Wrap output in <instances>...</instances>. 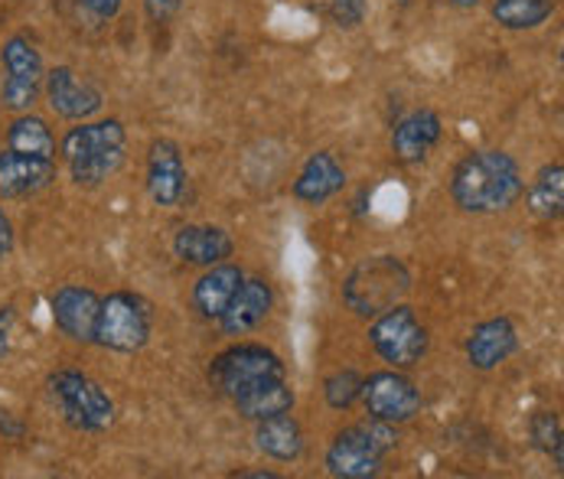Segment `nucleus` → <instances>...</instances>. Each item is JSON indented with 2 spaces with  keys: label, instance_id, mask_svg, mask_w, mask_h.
Listing matches in <instances>:
<instances>
[{
  "label": "nucleus",
  "instance_id": "obj_1",
  "mask_svg": "<svg viewBox=\"0 0 564 479\" xmlns=\"http://www.w3.org/2000/svg\"><path fill=\"white\" fill-rule=\"evenodd\" d=\"M525 193V179L516 157L506 151H474L454 166L451 196L464 213L496 216L512 209Z\"/></svg>",
  "mask_w": 564,
  "mask_h": 479
},
{
  "label": "nucleus",
  "instance_id": "obj_2",
  "mask_svg": "<svg viewBox=\"0 0 564 479\" xmlns=\"http://www.w3.org/2000/svg\"><path fill=\"white\" fill-rule=\"evenodd\" d=\"M63 160L69 166V179L82 189H95L111 179L128 160V131L118 118L79 121L63 138Z\"/></svg>",
  "mask_w": 564,
  "mask_h": 479
},
{
  "label": "nucleus",
  "instance_id": "obj_3",
  "mask_svg": "<svg viewBox=\"0 0 564 479\" xmlns=\"http://www.w3.org/2000/svg\"><path fill=\"white\" fill-rule=\"evenodd\" d=\"M284 379V359L264 342H236L209 362V385L229 401H239Z\"/></svg>",
  "mask_w": 564,
  "mask_h": 479
},
{
  "label": "nucleus",
  "instance_id": "obj_4",
  "mask_svg": "<svg viewBox=\"0 0 564 479\" xmlns=\"http://www.w3.org/2000/svg\"><path fill=\"white\" fill-rule=\"evenodd\" d=\"M399 447L395 424L386 421H359L339 431L326 450V473L336 479H369L382 473V460Z\"/></svg>",
  "mask_w": 564,
  "mask_h": 479
},
{
  "label": "nucleus",
  "instance_id": "obj_5",
  "mask_svg": "<svg viewBox=\"0 0 564 479\" xmlns=\"http://www.w3.org/2000/svg\"><path fill=\"white\" fill-rule=\"evenodd\" d=\"M411 291V271L392 254L366 258L343 284V301L356 317H379Z\"/></svg>",
  "mask_w": 564,
  "mask_h": 479
},
{
  "label": "nucleus",
  "instance_id": "obj_6",
  "mask_svg": "<svg viewBox=\"0 0 564 479\" xmlns=\"http://www.w3.org/2000/svg\"><path fill=\"white\" fill-rule=\"evenodd\" d=\"M50 399L59 404L63 421L79 434H105L115 424V401L79 369H56L46 379Z\"/></svg>",
  "mask_w": 564,
  "mask_h": 479
},
{
  "label": "nucleus",
  "instance_id": "obj_7",
  "mask_svg": "<svg viewBox=\"0 0 564 479\" xmlns=\"http://www.w3.org/2000/svg\"><path fill=\"white\" fill-rule=\"evenodd\" d=\"M154 333V311L134 291H115L101 297L95 342L111 352H141Z\"/></svg>",
  "mask_w": 564,
  "mask_h": 479
},
{
  "label": "nucleus",
  "instance_id": "obj_8",
  "mask_svg": "<svg viewBox=\"0 0 564 479\" xmlns=\"http://www.w3.org/2000/svg\"><path fill=\"white\" fill-rule=\"evenodd\" d=\"M369 346L379 352L382 362L395 369H411L427 356L431 336L417 314L404 304H392L369 326Z\"/></svg>",
  "mask_w": 564,
  "mask_h": 479
},
{
  "label": "nucleus",
  "instance_id": "obj_9",
  "mask_svg": "<svg viewBox=\"0 0 564 479\" xmlns=\"http://www.w3.org/2000/svg\"><path fill=\"white\" fill-rule=\"evenodd\" d=\"M0 63H3V88H0V105L10 115H23L36 105L43 79H46V66L43 56L36 50V43L23 33L10 36L0 50Z\"/></svg>",
  "mask_w": 564,
  "mask_h": 479
},
{
  "label": "nucleus",
  "instance_id": "obj_10",
  "mask_svg": "<svg viewBox=\"0 0 564 479\" xmlns=\"http://www.w3.org/2000/svg\"><path fill=\"white\" fill-rule=\"evenodd\" d=\"M362 404L369 417L386 424H408L421 411V392L402 372H376L362 379Z\"/></svg>",
  "mask_w": 564,
  "mask_h": 479
},
{
  "label": "nucleus",
  "instance_id": "obj_11",
  "mask_svg": "<svg viewBox=\"0 0 564 479\" xmlns=\"http://www.w3.org/2000/svg\"><path fill=\"white\" fill-rule=\"evenodd\" d=\"M186 186H189V173L180 144L170 138H158L148 151V193L154 206L176 209L186 199Z\"/></svg>",
  "mask_w": 564,
  "mask_h": 479
},
{
  "label": "nucleus",
  "instance_id": "obj_12",
  "mask_svg": "<svg viewBox=\"0 0 564 479\" xmlns=\"http://www.w3.org/2000/svg\"><path fill=\"white\" fill-rule=\"evenodd\" d=\"M43 91H46L50 108L59 118H66V121H91L101 111V105H105L101 88L79 79L69 66L50 69L46 79H43Z\"/></svg>",
  "mask_w": 564,
  "mask_h": 479
},
{
  "label": "nucleus",
  "instance_id": "obj_13",
  "mask_svg": "<svg viewBox=\"0 0 564 479\" xmlns=\"http://www.w3.org/2000/svg\"><path fill=\"white\" fill-rule=\"evenodd\" d=\"M53 323L56 329L73 339V342H95V329H98V311H101V297L91 291V287H82V284H63L53 301Z\"/></svg>",
  "mask_w": 564,
  "mask_h": 479
},
{
  "label": "nucleus",
  "instance_id": "obj_14",
  "mask_svg": "<svg viewBox=\"0 0 564 479\" xmlns=\"http://www.w3.org/2000/svg\"><path fill=\"white\" fill-rule=\"evenodd\" d=\"M56 183V157L0 151V199H26Z\"/></svg>",
  "mask_w": 564,
  "mask_h": 479
},
{
  "label": "nucleus",
  "instance_id": "obj_15",
  "mask_svg": "<svg viewBox=\"0 0 564 479\" xmlns=\"http://www.w3.org/2000/svg\"><path fill=\"white\" fill-rule=\"evenodd\" d=\"M441 134H444L441 115L434 108H417L392 128V154L399 163L414 166L427 160V154L441 144Z\"/></svg>",
  "mask_w": 564,
  "mask_h": 479
},
{
  "label": "nucleus",
  "instance_id": "obj_16",
  "mask_svg": "<svg viewBox=\"0 0 564 479\" xmlns=\"http://www.w3.org/2000/svg\"><path fill=\"white\" fill-rule=\"evenodd\" d=\"M519 349V329L509 317L484 319L480 326H474V333L467 336V362L477 372H492L499 369L512 352Z\"/></svg>",
  "mask_w": 564,
  "mask_h": 479
},
{
  "label": "nucleus",
  "instance_id": "obj_17",
  "mask_svg": "<svg viewBox=\"0 0 564 479\" xmlns=\"http://www.w3.org/2000/svg\"><path fill=\"white\" fill-rule=\"evenodd\" d=\"M236 241L223 226H180L173 236V254L183 264L213 268L226 258H232Z\"/></svg>",
  "mask_w": 564,
  "mask_h": 479
},
{
  "label": "nucleus",
  "instance_id": "obj_18",
  "mask_svg": "<svg viewBox=\"0 0 564 479\" xmlns=\"http://www.w3.org/2000/svg\"><path fill=\"white\" fill-rule=\"evenodd\" d=\"M274 307V291L268 281L261 277H245L242 287L236 291L232 304L226 307V314L219 317V326L226 336H245L254 326H261Z\"/></svg>",
  "mask_w": 564,
  "mask_h": 479
},
{
  "label": "nucleus",
  "instance_id": "obj_19",
  "mask_svg": "<svg viewBox=\"0 0 564 479\" xmlns=\"http://www.w3.org/2000/svg\"><path fill=\"white\" fill-rule=\"evenodd\" d=\"M343 186H346V170H343V163L333 157L329 151H317V154H311L307 163L301 166V173H297L291 193H294V199H301V203H307V206H323V203H329L336 193H343Z\"/></svg>",
  "mask_w": 564,
  "mask_h": 479
},
{
  "label": "nucleus",
  "instance_id": "obj_20",
  "mask_svg": "<svg viewBox=\"0 0 564 479\" xmlns=\"http://www.w3.org/2000/svg\"><path fill=\"white\" fill-rule=\"evenodd\" d=\"M242 281L245 271L239 264L219 261V264L206 268V274L193 284V311L203 319H219L226 314V307L232 304Z\"/></svg>",
  "mask_w": 564,
  "mask_h": 479
},
{
  "label": "nucleus",
  "instance_id": "obj_21",
  "mask_svg": "<svg viewBox=\"0 0 564 479\" xmlns=\"http://www.w3.org/2000/svg\"><path fill=\"white\" fill-rule=\"evenodd\" d=\"M254 444L264 457L278 460V464H294L304 454V431L297 424V417H291V411L254 421Z\"/></svg>",
  "mask_w": 564,
  "mask_h": 479
},
{
  "label": "nucleus",
  "instance_id": "obj_22",
  "mask_svg": "<svg viewBox=\"0 0 564 479\" xmlns=\"http://www.w3.org/2000/svg\"><path fill=\"white\" fill-rule=\"evenodd\" d=\"M7 148L10 151H23V154H40V157H56V138L53 128L46 124V118L23 111L10 121L7 128Z\"/></svg>",
  "mask_w": 564,
  "mask_h": 479
},
{
  "label": "nucleus",
  "instance_id": "obj_23",
  "mask_svg": "<svg viewBox=\"0 0 564 479\" xmlns=\"http://www.w3.org/2000/svg\"><path fill=\"white\" fill-rule=\"evenodd\" d=\"M529 209L532 216L552 222V219H562L564 213V166L555 163H545L535 179H532V189H529Z\"/></svg>",
  "mask_w": 564,
  "mask_h": 479
},
{
  "label": "nucleus",
  "instance_id": "obj_24",
  "mask_svg": "<svg viewBox=\"0 0 564 479\" xmlns=\"http://www.w3.org/2000/svg\"><path fill=\"white\" fill-rule=\"evenodd\" d=\"M558 10V0H492V20L502 30H539Z\"/></svg>",
  "mask_w": 564,
  "mask_h": 479
},
{
  "label": "nucleus",
  "instance_id": "obj_25",
  "mask_svg": "<svg viewBox=\"0 0 564 479\" xmlns=\"http://www.w3.org/2000/svg\"><path fill=\"white\" fill-rule=\"evenodd\" d=\"M294 401H297V395H294V389H291L288 379H284V382H274V385H268V389H258V392L232 401V404H236V411H239L242 417H248V421H264V417L294 411Z\"/></svg>",
  "mask_w": 564,
  "mask_h": 479
},
{
  "label": "nucleus",
  "instance_id": "obj_26",
  "mask_svg": "<svg viewBox=\"0 0 564 479\" xmlns=\"http://www.w3.org/2000/svg\"><path fill=\"white\" fill-rule=\"evenodd\" d=\"M529 434L532 444L562 470L564 467V431H562V414L558 411H535L529 421Z\"/></svg>",
  "mask_w": 564,
  "mask_h": 479
},
{
  "label": "nucleus",
  "instance_id": "obj_27",
  "mask_svg": "<svg viewBox=\"0 0 564 479\" xmlns=\"http://www.w3.org/2000/svg\"><path fill=\"white\" fill-rule=\"evenodd\" d=\"M362 395V375L356 372V369H339V372H333L329 379H326V385H323V399L326 404L333 407V411H346V407H352L356 401Z\"/></svg>",
  "mask_w": 564,
  "mask_h": 479
},
{
  "label": "nucleus",
  "instance_id": "obj_28",
  "mask_svg": "<svg viewBox=\"0 0 564 479\" xmlns=\"http://www.w3.org/2000/svg\"><path fill=\"white\" fill-rule=\"evenodd\" d=\"M369 13V0H333L329 3V20L339 30H356Z\"/></svg>",
  "mask_w": 564,
  "mask_h": 479
},
{
  "label": "nucleus",
  "instance_id": "obj_29",
  "mask_svg": "<svg viewBox=\"0 0 564 479\" xmlns=\"http://www.w3.org/2000/svg\"><path fill=\"white\" fill-rule=\"evenodd\" d=\"M82 10L95 20V23H108L121 13L124 0H76Z\"/></svg>",
  "mask_w": 564,
  "mask_h": 479
},
{
  "label": "nucleus",
  "instance_id": "obj_30",
  "mask_svg": "<svg viewBox=\"0 0 564 479\" xmlns=\"http://www.w3.org/2000/svg\"><path fill=\"white\" fill-rule=\"evenodd\" d=\"M13 323H17V307H13V304H3V307H0V366H3V362H7V356H10Z\"/></svg>",
  "mask_w": 564,
  "mask_h": 479
},
{
  "label": "nucleus",
  "instance_id": "obj_31",
  "mask_svg": "<svg viewBox=\"0 0 564 479\" xmlns=\"http://www.w3.org/2000/svg\"><path fill=\"white\" fill-rule=\"evenodd\" d=\"M141 3H144V10H148V17L154 23H170L183 10L186 0H141Z\"/></svg>",
  "mask_w": 564,
  "mask_h": 479
},
{
  "label": "nucleus",
  "instance_id": "obj_32",
  "mask_svg": "<svg viewBox=\"0 0 564 479\" xmlns=\"http://www.w3.org/2000/svg\"><path fill=\"white\" fill-rule=\"evenodd\" d=\"M0 437L3 440H23L26 437V424L20 417H13V411L0 407Z\"/></svg>",
  "mask_w": 564,
  "mask_h": 479
},
{
  "label": "nucleus",
  "instance_id": "obj_33",
  "mask_svg": "<svg viewBox=\"0 0 564 479\" xmlns=\"http://www.w3.org/2000/svg\"><path fill=\"white\" fill-rule=\"evenodd\" d=\"M13 244H17V232H13V222H10V216H7V213L0 209V261H7V258H10Z\"/></svg>",
  "mask_w": 564,
  "mask_h": 479
},
{
  "label": "nucleus",
  "instance_id": "obj_34",
  "mask_svg": "<svg viewBox=\"0 0 564 479\" xmlns=\"http://www.w3.org/2000/svg\"><path fill=\"white\" fill-rule=\"evenodd\" d=\"M236 479H278L274 470H239V473H232Z\"/></svg>",
  "mask_w": 564,
  "mask_h": 479
},
{
  "label": "nucleus",
  "instance_id": "obj_35",
  "mask_svg": "<svg viewBox=\"0 0 564 479\" xmlns=\"http://www.w3.org/2000/svg\"><path fill=\"white\" fill-rule=\"evenodd\" d=\"M480 0H451V7H460V10H470V7H477Z\"/></svg>",
  "mask_w": 564,
  "mask_h": 479
}]
</instances>
